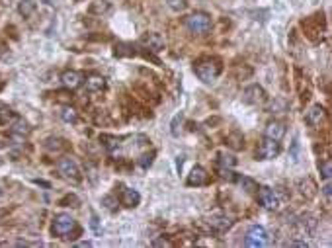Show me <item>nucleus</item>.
I'll use <instances>...</instances> for the list:
<instances>
[{"mask_svg": "<svg viewBox=\"0 0 332 248\" xmlns=\"http://www.w3.org/2000/svg\"><path fill=\"white\" fill-rule=\"evenodd\" d=\"M194 71H196V74H198V78L202 82L211 84L221 74V63L215 61V59H203V61H200V63L194 65Z\"/></svg>", "mask_w": 332, "mask_h": 248, "instance_id": "nucleus-1", "label": "nucleus"}, {"mask_svg": "<svg viewBox=\"0 0 332 248\" xmlns=\"http://www.w3.org/2000/svg\"><path fill=\"white\" fill-rule=\"evenodd\" d=\"M211 16L205 12H196L186 18V26L192 34H207L211 30Z\"/></svg>", "mask_w": 332, "mask_h": 248, "instance_id": "nucleus-2", "label": "nucleus"}, {"mask_svg": "<svg viewBox=\"0 0 332 248\" xmlns=\"http://www.w3.org/2000/svg\"><path fill=\"white\" fill-rule=\"evenodd\" d=\"M73 230H76V221H74L71 215L61 213V215L55 217V221H53V232H55L57 236L69 238V234H71Z\"/></svg>", "mask_w": 332, "mask_h": 248, "instance_id": "nucleus-3", "label": "nucleus"}, {"mask_svg": "<svg viewBox=\"0 0 332 248\" xmlns=\"http://www.w3.org/2000/svg\"><path fill=\"white\" fill-rule=\"evenodd\" d=\"M244 244L250 246V248H258V246H266L268 244V230L260 225H254L248 229L246 232V238H244Z\"/></svg>", "mask_w": 332, "mask_h": 248, "instance_id": "nucleus-4", "label": "nucleus"}, {"mask_svg": "<svg viewBox=\"0 0 332 248\" xmlns=\"http://www.w3.org/2000/svg\"><path fill=\"white\" fill-rule=\"evenodd\" d=\"M279 151H281L279 141H274V139H268V137H266V139L262 141V145H260L256 157H258V160H272V159H276V157L279 155Z\"/></svg>", "mask_w": 332, "mask_h": 248, "instance_id": "nucleus-5", "label": "nucleus"}, {"mask_svg": "<svg viewBox=\"0 0 332 248\" xmlns=\"http://www.w3.org/2000/svg\"><path fill=\"white\" fill-rule=\"evenodd\" d=\"M57 166H59V172H61L65 178L74 180V182H78V180H80V168H78V164H76V160H74V159L65 157V159H61V160L57 162Z\"/></svg>", "mask_w": 332, "mask_h": 248, "instance_id": "nucleus-6", "label": "nucleus"}, {"mask_svg": "<svg viewBox=\"0 0 332 248\" xmlns=\"http://www.w3.org/2000/svg\"><path fill=\"white\" fill-rule=\"evenodd\" d=\"M141 45H143L145 49L152 51V53H158V51L164 49V39H162V35L156 34V32H147V34H143V37H141Z\"/></svg>", "mask_w": 332, "mask_h": 248, "instance_id": "nucleus-7", "label": "nucleus"}, {"mask_svg": "<svg viewBox=\"0 0 332 248\" xmlns=\"http://www.w3.org/2000/svg\"><path fill=\"white\" fill-rule=\"evenodd\" d=\"M242 100H244L246 104L256 106V104H262V102L266 100V92H264L262 86L254 84V86H248V88L242 92Z\"/></svg>", "mask_w": 332, "mask_h": 248, "instance_id": "nucleus-8", "label": "nucleus"}, {"mask_svg": "<svg viewBox=\"0 0 332 248\" xmlns=\"http://www.w3.org/2000/svg\"><path fill=\"white\" fill-rule=\"evenodd\" d=\"M260 201H262V205H264L266 209H270V211H276V209L279 207V197H277L276 192L270 190V188H260Z\"/></svg>", "mask_w": 332, "mask_h": 248, "instance_id": "nucleus-9", "label": "nucleus"}, {"mask_svg": "<svg viewBox=\"0 0 332 248\" xmlns=\"http://www.w3.org/2000/svg\"><path fill=\"white\" fill-rule=\"evenodd\" d=\"M61 82H63L65 88L74 90V88H78V86L82 84V74L76 72V71H65V72L61 74Z\"/></svg>", "mask_w": 332, "mask_h": 248, "instance_id": "nucleus-10", "label": "nucleus"}, {"mask_svg": "<svg viewBox=\"0 0 332 248\" xmlns=\"http://www.w3.org/2000/svg\"><path fill=\"white\" fill-rule=\"evenodd\" d=\"M207 172H205V168H202V166H194L192 168V172L188 174V186H205L207 184Z\"/></svg>", "mask_w": 332, "mask_h": 248, "instance_id": "nucleus-11", "label": "nucleus"}, {"mask_svg": "<svg viewBox=\"0 0 332 248\" xmlns=\"http://www.w3.org/2000/svg\"><path fill=\"white\" fill-rule=\"evenodd\" d=\"M324 107L322 106H313L307 113H305V121L309 123L311 127H316V125H320L322 123V119H324Z\"/></svg>", "mask_w": 332, "mask_h": 248, "instance_id": "nucleus-12", "label": "nucleus"}, {"mask_svg": "<svg viewBox=\"0 0 332 248\" xmlns=\"http://www.w3.org/2000/svg\"><path fill=\"white\" fill-rule=\"evenodd\" d=\"M268 139H274V141H281L283 139V135H285V125L281 121H272V123H268V127H266V133H264Z\"/></svg>", "mask_w": 332, "mask_h": 248, "instance_id": "nucleus-13", "label": "nucleus"}, {"mask_svg": "<svg viewBox=\"0 0 332 248\" xmlns=\"http://www.w3.org/2000/svg\"><path fill=\"white\" fill-rule=\"evenodd\" d=\"M207 223H209L211 229H215V230H219V232H223V230H227V229H231V227L235 225V221H233L231 217H225V215H221V217H211Z\"/></svg>", "mask_w": 332, "mask_h": 248, "instance_id": "nucleus-14", "label": "nucleus"}, {"mask_svg": "<svg viewBox=\"0 0 332 248\" xmlns=\"http://www.w3.org/2000/svg\"><path fill=\"white\" fill-rule=\"evenodd\" d=\"M139 201H141V194H139L137 190H131V188L123 190L121 203H123L125 207H137V205H139Z\"/></svg>", "mask_w": 332, "mask_h": 248, "instance_id": "nucleus-15", "label": "nucleus"}, {"mask_svg": "<svg viewBox=\"0 0 332 248\" xmlns=\"http://www.w3.org/2000/svg\"><path fill=\"white\" fill-rule=\"evenodd\" d=\"M104 86H106L104 76H100V74H90V76H86V90H90V92H100V90H104Z\"/></svg>", "mask_w": 332, "mask_h": 248, "instance_id": "nucleus-16", "label": "nucleus"}, {"mask_svg": "<svg viewBox=\"0 0 332 248\" xmlns=\"http://www.w3.org/2000/svg\"><path fill=\"white\" fill-rule=\"evenodd\" d=\"M65 147H67V145H65L63 139H47V143H45V149H47L49 153H61Z\"/></svg>", "mask_w": 332, "mask_h": 248, "instance_id": "nucleus-17", "label": "nucleus"}, {"mask_svg": "<svg viewBox=\"0 0 332 248\" xmlns=\"http://www.w3.org/2000/svg\"><path fill=\"white\" fill-rule=\"evenodd\" d=\"M12 131H14V133H18V135H28V133H30V127H28V123H26L22 117H16Z\"/></svg>", "mask_w": 332, "mask_h": 248, "instance_id": "nucleus-18", "label": "nucleus"}, {"mask_svg": "<svg viewBox=\"0 0 332 248\" xmlns=\"http://www.w3.org/2000/svg\"><path fill=\"white\" fill-rule=\"evenodd\" d=\"M90 12L92 14H106V12H110V4L108 2H94L92 6H90Z\"/></svg>", "mask_w": 332, "mask_h": 248, "instance_id": "nucleus-19", "label": "nucleus"}, {"mask_svg": "<svg viewBox=\"0 0 332 248\" xmlns=\"http://www.w3.org/2000/svg\"><path fill=\"white\" fill-rule=\"evenodd\" d=\"M219 164H221L223 168H233V166L237 164V159L231 157V155H219Z\"/></svg>", "mask_w": 332, "mask_h": 248, "instance_id": "nucleus-20", "label": "nucleus"}, {"mask_svg": "<svg viewBox=\"0 0 332 248\" xmlns=\"http://www.w3.org/2000/svg\"><path fill=\"white\" fill-rule=\"evenodd\" d=\"M61 115H63V119H65L67 123H76V119H78V115H76V111H74L73 107H65Z\"/></svg>", "mask_w": 332, "mask_h": 248, "instance_id": "nucleus-21", "label": "nucleus"}, {"mask_svg": "<svg viewBox=\"0 0 332 248\" xmlns=\"http://www.w3.org/2000/svg\"><path fill=\"white\" fill-rule=\"evenodd\" d=\"M34 8H36V4L32 2V0H24V2L20 4V14H24V16H30L32 12H34Z\"/></svg>", "mask_w": 332, "mask_h": 248, "instance_id": "nucleus-22", "label": "nucleus"}, {"mask_svg": "<svg viewBox=\"0 0 332 248\" xmlns=\"http://www.w3.org/2000/svg\"><path fill=\"white\" fill-rule=\"evenodd\" d=\"M320 174H322V178L324 180H330V176H332V166H330V160H324L320 166Z\"/></svg>", "mask_w": 332, "mask_h": 248, "instance_id": "nucleus-23", "label": "nucleus"}, {"mask_svg": "<svg viewBox=\"0 0 332 248\" xmlns=\"http://www.w3.org/2000/svg\"><path fill=\"white\" fill-rule=\"evenodd\" d=\"M168 6L174 12H182V10H186V0H168Z\"/></svg>", "mask_w": 332, "mask_h": 248, "instance_id": "nucleus-24", "label": "nucleus"}, {"mask_svg": "<svg viewBox=\"0 0 332 248\" xmlns=\"http://www.w3.org/2000/svg\"><path fill=\"white\" fill-rule=\"evenodd\" d=\"M10 119H12V109L10 107H2V109H0V123H2V125H6Z\"/></svg>", "mask_w": 332, "mask_h": 248, "instance_id": "nucleus-25", "label": "nucleus"}, {"mask_svg": "<svg viewBox=\"0 0 332 248\" xmlns=\"http://www.w3.org/2000/svg\"><path fill=\"white\" fill-rule=\"evenodd\" d=\"M240 186H244L248 194H252V192H256V190H258V188H256V184H254L250 178H244V176L240 178Z\"/></svg>", "mask_w": 332, "mask_h": 248, "instance_id": "nucleus-26", "label": "nucleus"}, {"mask_svg": "<svg viewBox=\"0 0 332 248\" xmlns=\"http://www.w3.org/2000/svg\"><path fill=\"white\" fill-rule=\"evenodd\" d=\"M152 159H154V153H148V155H143V157H141V160H139V164H141L143 168H148V166L152 164Z\"/></svg>", "mask_w": 332, "mask_h": 248, "instance_id": "nucleus-27", "label": "nucleus"}, {"mask_svg": "<svg viewBox=\"0 0 332 248\" xmlns=\"http://www.w3.org/2000/svg\"><path fill=\"white\" fill-rule=\"evenodd\" d=\"M178 121H182V113H178V115L174 117V121H172V129H170V131H172V135H174V137H178V135H180V131H178Z\"/></svg>", "mask_w": 332, "mask_h": 248, "instance_id": "nucleus-28", "label": "nucleus"}, {"mask_svg": "<svg viewBox=\"0 0 332 248\" xmlns=\"http://www.w3.org/2000/svg\"><path fill=\"white\" fill-rule=\"evenodd\" d=\"M289 246H299V248H305V246H309L305 240H291V242H287Z\"/></svg>", "mask_w": 332, "mask_h": 248, "instance_id": "nucleus-29", "label": "nucleus"}, {"mask_svg": "<svg viewBox=\"0 0 332 248\" xmlns=\"http://www.w3.org/2000/svg\"><path fill=\"white\" fill-rule=\"evenodd\" d=\"M154 246H172V242L164 240V238H158V240H154Z\"/></svg>", "mask_w": 332, "mask_h": 248, "instance_id": "nucleus-30", "label": "nucleus"}, {"mask_svg": "<svg viewBox=\"0 0 332 248\" xmlns=\"http://www.w3.org/2000/svg\"><path fill=\"white\" fill-rule=\"evenodd\" d=\"M330 190H332V188H330V184H326V186L322 188V194L326 195V199H330Z\"/></svg>", "mask_w": 332, "mask_h": 248, "instance_id": "nucleus-31", "label": "nucleus"}, {"mask_svg": "<svg viewBox=\"0 0 332 248\" xmlns=\"http://www.w3.org/2000/svg\"><path fill=\"white\" fill-rule=\"evenodd\" d=\"M6 147V143H4V139H0V149H4Z\"/></svg>", "mask_w": 332, "mask_h": 248, "instance_id": "nucleus-32", "label": "nucleus"}, {"mask_svg": "<svg viewBox=\"0 0 332 248\" xmlns=\"http://www.w3.org/2000/svg\"><path fill=\"white\" fill-rule=\"evenodd\" d=\"M0 195H2V192H0Z\"/></svg>", "mask_w": 332, "mask_h": 248, "instance_id": "nucleus-33", "label": "nucleus"}]
</instances>
